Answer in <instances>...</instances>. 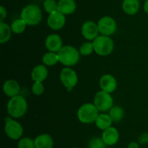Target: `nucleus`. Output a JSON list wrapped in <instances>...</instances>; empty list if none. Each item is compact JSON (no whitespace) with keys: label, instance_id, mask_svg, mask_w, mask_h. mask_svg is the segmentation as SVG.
<instances>
[{"label":"nucleus","instance_id":"nucleus-9","mask_svg":"<svg viewBox=\"0 0 148 148\" xmlns=\"http://www.w3.org/2000/svg\"><path fill=\"white\" fill-rule=\"evenodd\" d=\"M98 27L101 34L109 36L115 33L116 30V23L114 18L106 16L98 21Z\"/></svg>","mask_w":148,"mask_h":148},{"label":"nucleus","instance_id":"nucleus-15","mask_svg":"<svg viewBox=\"0 0 148 148\" xmlns=\"http://www.w3.org/2000/svg\"><path fill=\"white\" fill-rule=\"evenodd\" d=\"M3 91L6 95L12 98L18 95L20 91V87L15 80H7L3 85Z\"/></svg>","mask_w":148,"mask_h":148},{"label":"nucleus","instance_id":"nucleus-16","mask_svg":"<svg viewBox=\"0 0 148 148\" xmlns=\"http://www.w3.org/2000/svg\"><path fill=\"white\" fill-rule=\"evenodd\" d=\"M76 2L75 0H59L58 1L57 10L62 14H72L76 10Z\"/></svg>","mask_w":148,"mask_h":148},{"label":"nucleus","instance_id":"nucleus-29","mask_svg":"<svg viewBox=\"0 0 148 148\" xmlns=\"http://www.w3.org/2000/svg\"><path fill=\"white\" fill-rule=\"evenodd\" d=\"M32 91H33V94H36V95H40L44 91L43 84L40 81H35L33 86H32Z\"/></svg>","mask_w":148,"mask_h":148},{"label":"nucleus","instance_id":"nucleus-21","mask_svg":"<svg viewBox=\"0 0 148 148\" xmlns=\"http://www.w3.org/2000/svg\"><path fill=\"white\" fill-rule=\"evenodd\" d=\"M109 116L113 122L118 123L122 120L124 117V112L122 107L120 106H114L109 110Z\"/></svg>","mask_w":148,"mask_h":148},{"label":"nucleus","instance_id":"nucleus-27","mask_svg":"<svg viewBox=\"0 0 148 148\" xmlns=\"http://www.w3.org/2000/svg\"><path fill=\"white\" fill-rule=\"evenodd\" d=\"M88 148H106V144L102 138L93 137L88 142Z\"/></svg>","mask_w":148,"mask_h":148},{"label":"nucleus","instance_id":"nucleus-17","mask_svg":"<svg viewBox=\"0 0 148 148\" xmlns=\"http://www.w3.org/2000/svg\"><path fill=\"white\" fill-rule=\"evenodd\" d=\"M35 148H53V138L49 134L43 133L35 139Z\"/></svg>","mask_w":148,"mask_h":148},{"label":"nucleus","instance_id":"nucleus-35","mask_svg":"<svg viewBox=\"0 0 148 148\" xmlns=\"http://www.w3.org/2000/svg\"><path fill=\"white\" fill-rule=\"evenodd\" d=\"M139 1H140V0H139Z\"/></svg>","mask_w":148,"mask_h":148},{"label":"nucleus","instance_id":"nucleus-1","mask_svg":"<svg viewBox=\"0 0 148 148\" xmlns=\"http://www.w3.org/2000/svg\"><path fill=\"white\" fill-rule=\"evenodd\" d=\"M27 104L25 99L22 96L17 95L12 97L7 104V112L12 118H18L25 114Z\"/></svg>","mask_w":148,"mask_h":148},{"label":"nucleus","instance_id":"nucleus-33","mask_svg":"<svg viewBox=\"0 0 148 148\" xmlns=\"http://www.w3.org/2000/svg\"><path fill=\"white\" fill-rule=\"evenodd\" d=\"M144 10L146 13L148 15V0H145L144 4Z\"/></svg>","mask_w":148,"mask_h":148},{"label":"nucleus","instance_id":"nucleus-8","mask_svg":"<svg viewBox=\"0 0 148 148\" xmlns=\"http://www.w3.org/2000/svg\"><path fill=\"white\" fill-rule=\"evenodd\" d=\"M60 79L63 85L69 91L77 84V75L74 70L69 68H63L61 71Z\"/></svg>","mask_w":148,"mask_h":148},{"label":"nucleus","instance_id":"nucleus-22","mask_svg":"<svg viewBox=\"0 0 148 148\" xmlns=\"http://www.w3.org/2000/svg\"><path fill=\"white\" fill-rule=\"evenodd\" d=\"M0 30H1V37L0 42L1 44L6 43L10 40L12 35L11 27L6 24L4 22H0Z\"/></svg>","mask_w":148,"mask_h":148},{"label":"nucleus","instance_id":"nucleus-12","mask_svg":"<svg viewBox=\"0 0 148 148\" xmlns=\"http://www.w3.org/2000/svg\"><path fill=\"white\" fill-rule=\"evenodd\" d=\"M100 86L103 91L108 93H112L116 89V80L113 75L110 74H106L103 75L100 79Z\"/></svg>","mask_w":148,"mask_h":148},{"label":"nucleus","instance_id":"nucleus-28","mask_svg":"<svg viewBox=\"0 0 148 148\" xmlns=\"http://www.w3.org/2000/svg\"><path fill=\"white\" fill-rule=\"evenodd\" d=\"M18 148H35L34 140L29 137L22 138L18 142Z\"/></svg>","mask_w":148,"mask_h":148},{"label":"nucleus","instance_id":"nucleus-32","mask_svg":"<svg viewBox=\"0 0 148 148\" xmlns=\"http://www.w3.org/2000/svg\"><path fill=\"white\" fill-rule=\"evenodd\" d=\"M128 148H140V147H139V144L137 142H132L129 145Z\"/></svg>","mask_w":148,"mask_h":148},{"label":"nucleus","instance_id":"nucleus-18","mask_svg":"<svg viewBox=\"0 0 148 148\" xmlns=\"http://www.w3.org/2000/svg\"><path fill=\"white\" fill-rule=\"evenodd\" d=\"M140 4L139 0H124L122 8L124 12L130 15H135L140 10Z\"/></svg>","mask_w":148,"mask_h":148},{"label":"nucleus","instance_id":"nucleus-6","mask_svg":"<svg viewBox=\"0 0 148 148\" xmlns=\"http://www.w3.org/2000/svg\"><path fill=\"white\" fill-rule=\"evenodd\" d=\"M113 99L110 93L100 91L96 93L94 99V104L98 110L103 112L108 111L113 107Z\"/></svg>","mask_w":148,"mask_h":148},{"label":"nucleus","instance_id":"nucleus-34","mask_svg":"<svg viewBox=\"0 0 148 148\" xmlns=\"http://www.w3.org/2000/svg\"><path fill=\"white\" fill-rule=\"evenodd\" d=\"M72 148H78V147H72Z\"/></svg>","mask_w":148,"mask_h":148},{"label":"nucleus","instance_id":"nucleus-2","mask_svg":"<svg viewBox=\"0 0 148 148\" xmlns=\"http://www.w3.org/2000/svg\"><path fill=\"white\" fill-rule=\"evenodd\" d=\"M20 18L28 26H35L41 21L42 12L40 7L36 4H28L22 10Z\"/></svg>","mask_w":148,"mask_h":148},{"label":"nucleus","instance_id":"nucleus-7","mask_svg":"<svg viewBox=\"0 0 148 148\" xmlns=\"http://www.w3.org/2000/svg\"><path fill=\"white\" fill-rule=\"evenodd\" d=\"M5 121L4 131L7 136L14 140L20 139L23 133V129L21 124L16 120H12L10 117L6 118Z\"/></svg>","mask_w":148,"mask_h":148},{"label":"nucleus","instance_id":"nucleus-24","mask_svg":"<svg viewBox=\"0 0 148 148\" xmlns=\"http://www.w3.org/2000/svg\"><path fill=\"white\" fill-rule=\"evenodd\" d=\"M26 26H27V23L23 19L20 18L14 20L10 27L13 33L19 34V33H22L25 30Z\"/></svg>","mask_w":148,"mask_h":148},{"label":"nucleus","instance_id":"nucleus-26","mask_svg":"<svg viewBox=\"0 0 148 148\" xmlns=\"http://www.w3.org/2000/svg\"><path fill=\"white\" fill-rule=\"evenodd\" d=\"M94 51L93 43L91 42H85L81 45L79 48V53L84 56H88L92 54V52Z\"/></svg>","mask_w":148,"mask_h":148},{"label":"nucleus","instance_id":"nucleus-3","mask_svg":"<svg viewBox=\"0 0 148 148\" xmlns=\"http://www.w3.org/2000/svg\"><path fill=\"white\" fill-rule=\"evenodd\" d=\"M59 62L66 66H73L79 59V52L72 46H64L58 52Z\"/></svg>","mask_w":148,"mask_h":148},{"label":"nucleus","instance_id":"nucleus-10","mask_svg":"<svg viewBox=\"0 0 148 148\" xmlns=\"http://www.w3.org/2000/svg\"><path fill=\"white\" fill-rule=\"evenodd\" d=\"M65 22L66 18L64 15L58 10L49 14L47 20L48 25L53 30H59L62 28L65 25Z\"/></svg>","mask_w":148,"mask_h":148},{"label":"nucleus","instance_id":"nucleus-14","mask_svg":"<svg viewBox=\"0 0 148 148\" xmlns=\"http://www.w3.org/2000/svg\"><path fill=\"white\" fill-rule=\"evenodd\" d=\"M46 46L50 52H58L62 46V38L57 34H51L46 39Z\"/></svg>","mask_w":148,"mask_h":148},{"label":"nucleus","instance_id":"nucleus-4","mask_svg":"<svg viewBox=\"0 0 148 148\" xmlns=\"http://www.w3.org/2000/svg\"><path fill=\"white\" fill-rule=\"evenodd\" d=\"M94 51L100 56H107L114 50V41L107 36H98L93 40Z\"/></svg>","mask_w":148,"mask_h":148},{"label":"nucleus","instance_id":"nucleus-11","mask_svg":"<svg viewBox=\"0 0 148 148\" xmlns=\"http://www.w3.org/2000/svg\"><path fill=\"white\" fill-rule=\"evenodd\" d=\"M82 36L88 40H94L98 37V25L92 21H87L83 23L82 26Z\"/></svg>","mask_w":148,"mask_h":148},{"label":"nucleus","instance_id":"nucleus-20","mask_svg":"<svg viewBox=\"0 0 148 148\" xmlns=\"http://www.w3.org/2000/svg\"><path fill=\"white\" fill-rule=\"evenodd\" d=\"M112 120L109 115L106 114H100L97 117L95 120V124L98 129L101 130H106L108 128L111 127L112 124Z\"/></svg>","mask_w":148,"mask_h":148},{"label":"nucleus","instance_id":"nucleus-31","mask_svg":"<svg viewBox=\"0 0 148 148\" xmlns=\"http://www.w3.org/2000/svg\"><path fill=\"white\" fill-rule=\"evenodd\" d=\"M0 14H1V16H0V22H3V20L5 19L6 16H7V10H6V9L3 6L0 7Z\"/></svg>","mask_w":148,"mask_h":148},{"label":"nucleus","instance_id":"nucleus-19","mask_svg":"<svg viewBox=\"0 0 148 148\" xmlns=\"http://www.w3.org/2000/svg\"><path fill=\"white\" fill-rule=\"evenodd\" d=\"M48 76V70L44 65H39L35 67L31 73V78L34 81H44Z\"/></svg>","mask_w":148,"mask_h":148},{"label":"nucleus","instance_id":"nucleus-23","mask_svg":"<svg viewBox=\"0 0 148 148\" xmlns=\"http://www.w3.org/2000/svg\"><path fill=\"white\" fill-rule=\"evenodd\" d=\"M43 63L48 66H52L54 65L59 62V55L56 52H49L45 54L43 57Z\"/></svg>","mask_w":148,"mask_h":148},{"label":"nucleus","instance_id":"nucleus-30","mask_svg":"<svg viewBox=\"0 0 148 148\" xmlns=\"http://www.w3.org/2000/svg\"><path fill=\"white\" fill-rule=\"evenodd\" d=\"M138 142L140 145H147L148 143V132L143 133L138 137Z\"/></svg>","mask_w":148,"mask_h":148},{"label":"nucleus","instance_id":"nucleus-5","mask_svg":"<svg viewBox=\"0 0 148 148\" xmlns=\"http://www.w3.org/2000/svg\"><path fill=\"white\" fill-rule=\"evenodd\" d=\"M98 115V110L95 104H92V103H85L82 104L77 112L78 119L83 123L95 122Z\"/></svg>","mask_w":148,"mask_h":148},{"label":"nucleus","instance_id":"nucleus-13","mask_svg":"<svg viewBox=\"0 0 148 148\" xmlns=\"http://www.w3.org/2000/svg\"><path fill=\"white\" fill-rule=\"evenodd\" d=\"M119 138L118 130L114 127H109L103 130L102 133V139L107 145H114L117 143Z\"/></svg>","mask_w":148,"mask_h":148},{"label":"nucleus","instance_id":"nucleus-25","mask_svg":"<svg viewBox=\"0 0 148 148\" xmlns=\"http://www.w3.org/2000/svg\"><path fill=\"white\" fill-rule=\"evenodd\" d=\"M43 7L46 12L51 14L53 12L57 10L58 3L56 0H45L43 2Z\"/></svg>","mask_w":148,"mask_h":148}]
</instances>
